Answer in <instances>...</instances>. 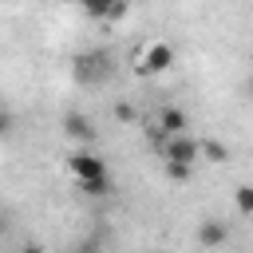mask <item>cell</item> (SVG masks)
Masks as SVG:
<instances>
[{
	"mask_svg": "<svg viewBox=\"0 0 253 253\" xmlns=\"http://www.w3.org/2000/svg\"><path fill=\"white\" fill-rule=\"evenodd\" d=\"M111 71H115V63H111L107 47H83L71 59V75H75L79 87H103L111 79Z\"/></svg>",
	"mask_w": 253,
	"mask_h": 253,
	"instance_id": "obj_1",
	"label": "cell"
},
{
	"mask_svg": "<svg viewBox=\"0 0 253 253\" xmlns=\"http://www.w3.org/2000/svg\"><path fill=\"white\" fill-rule=\"evenodd\" d=\"M67 170H71L75 186H83V182H99V178H111V174H107V162H103L91 146L71 150V154H67Z\"/></svg>",
	"mask_w": 253,
	"mask_h": 253,
	"instance_id": "obj_2",
	"label": "cell"
},
{
	"mask_svg": "<svg viewBox=\"0 0 253 253\" xmlns=\"http://www.w3.org/2000/svg\"><path fill=\"white\" fill-rule=\"evenodd\" d=\"M174 67V47L166 43V40H150L142 51H138V59H134V71L138 75H162V71H170Z\"/></svg>",
	"mask_w": 253,
	"mask_h": 253,
	"instance_id": "obj_3",
	"label": "cell"
},
{
	"mask_svg": "<svg viewBox=\"0 0 253 253\" xmlns=\"http://www.w3.org/2000/svg\"><path fill=\"white\" fill-rule=\"evenodd\" d=\"M150 126H154L162 138H178V134H190V115H186L182 107L166 103V107H158V111H154Z\"/></svg>",
	"mask_w": 253,
	"mask_h": 253,
	"instance_id": "obj_4",
	"label": "cell"
},
{
	"mask_svg": "<svg viewBox=\"0 0 253 253\" xmlns=\"http://www.w3.org/2000/svg\"><path fill=\"white\" fill-rule=\"evenodd\" d=\"M158 158H162V162H178V166H194V162H198V138H194V134L166 138V142L158 146Z\"/></svg>",
	"mask_w": 253,
	"mask_h": 253,
	"instance_id": "obj_5",
	"label": "cell"
},
{
	"mask_svg": "<svg viewBox=\"0 0 253 253\" xmlns=\"http://www.w3.org/2000/svg\"><path fill=\"white\" fill-rule=\"evenodd\" d=\"M59 126H63L67 138H75V142H83V146H95V142H99V130H95V123H91L83 111H67V115L59 119Z\"/></svg>",
	"mask_w": 253,
	"mask_h": 253,
	"instance_id": "obj_6",
	"label": "cell"
},
{
	"mask_svg": "<svg viewBox=\"0 0 253 253\" xmlns=\"http://www.w3.org/2000/svg\"><path fill=\"white\" fill-rule=\"evenodd\" d=\"M229 221H221V217H202L198 221V245L202 249H221L225 241H229Z\"/></svg>",
	"mask_w": 253,
	"mask_h": 253,
	"instance_id": "obj_7",
	"label": "cell"
},
{
	"mask_svg": "<svg viewBox=\"0 0 253 253\" xmlns=\"http://www.w3.org/2000/svg\"><path fill=\"white\" fill-rule=\"evenodd\" d=\"M198 162H213V166H221V162H229V146L217 142V138H198Z\"/></svg>",
	"mask_w": 253,
	"mask_h": 253,
	"instance_id": "obj_8",
	"label": "cell"
},
{
	"mask_svg": "<svg viewBox=\"0 0 253 253\" xmlns=\"http://www.w3.org/2000/svg\"><path fill=\"white\" fill-rule=\"evenodd\" d=\"M233 210H237L241 217H253V182H241V186L233 190Z\"/></svg>",
	"mask_w": 253,
	"mask_h": 253,
	"instance_id": "obj_9",
	"label": "cell"
},
{
	"mask_svg": "<svg viewBox=\"0 0 253 253\" xmlns=\"http://www.w3.org/2000/svg\"><path fill=\"white\" fill-rule=\"evenodd\" d=\"M111 115H115V123H138V107L134 103H123V99L111 107Z\"/></svg>",
	"mask_w": 253,
	"mask_h": 253,
	"instance_id": "obj_10",
	"label": "cell"
},
{
	"mask_svg": "<svg viewBox=\"0 0 253 253\" xmlns=\"http://www.w3.org/2000/svg\"><path fill=\"white\" fill-rule=\"evenodd\" d=\"M162 174H166L170 182H190V174H194V166H178V162H162Z\"/></svg>",
	"mask_w": 253,
	"mask_h": 253,
	"instance_id": "obj_11",
	"label": "cell"
},
{
	"mask_svg": "<svg viewBox=\"0 0 253 253\" xmlns=\"http://www.w3.org/2000/svg\"><path fill=\"white\" fill-rule=\"evenodd\" d=\"M79 194H87V198H107V194H111V178H99V182H83V186H79Z\"/></svg>",
	"mask_w": 253,
	"mask_h": 253,
	"instance_id": "obj_12",
	"label": "cell"
},
{
	"mask_svg": "<svg viewBox=\"0 0 253 253\" xmlns=\"http://www.w3.org/2000/svg\"><path fill=\"white\" fill-rule=\"evenodd\" d=\"M12 130H16V115H12V111H4V107H0V138H8V134H12Z\"/></svg>",
	"mask_w": 253,
	"mask_h": 253,
	"instance_id": "obj_13",
	"label": "cell"
},
{
	"mask_svg": "<svg viewBox=\"0 0 253 253\" xmlns=\"http://www.w3.org/2000/svg\"><path fill=\"white\" fill-rule=\"evenodd\" d=\"M20 253H47V249H43V245H24Z\"/></svg>",
	"mask_w": 253,
	"mask_h": 253,
	"instance_id": "obj_14",
	"label": "cell"
}]
</instances>
